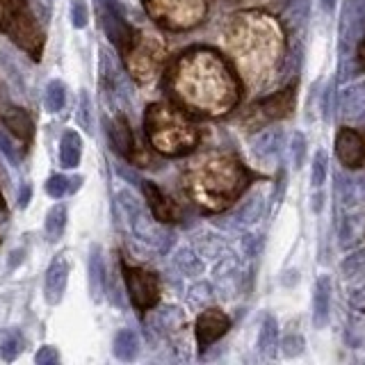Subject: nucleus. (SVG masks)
Returning <instances> with one entry per match:
<instances>
[{"label": "nucleus", "instance_id": "nucleus-1", "mask_svg": "<svg viewBox=\"0 0 365 365\" xmlns=\"http://www.w3.org/2000/svg\"><path fill=\"white\" fill-rule=\"evenodd\" d=\"M174 98L188 110L206 116H220L238 105L242 87L220 53L192 48L174 62L169 71Z\"/></svg>", "mask_w": 365, "mask_h": 365}, {"label": "nucleus", "instance_id": "nucleus-2", "mask_svg": "<svg viewBox=\"0 0 365 365\" xmlns=\"http://www.w3.org/2000/svg\"><path fill=\"white\" fill-rule=\"evenodd\" d=\"M231 60L249 89H258L274 78L283 62V28L265 12L235 14L224 37Z\"/></svg>", "mask_w": 365, "mask_h": 365}, {"label": "nucleus", "instance_id": "nucleus-3", "mask_svg": "<svg viewBox=\"0 0 365 365\" xmlns=\"http://www.w3.org/2000/svg\"><path fill=\"white\" fill-rule=\"evenodd\" d=\"M249 183V172L229 153H204L183 172V190L208 213L229 208Z\"/></svg>", "mask_w": 365, "mask_h": 365}, {"label": "nucleus", "instance_id": "nucleus-4", "mask_svg": "<svg viewBox=\"0 0 365 365\" xmlns=\"http://www.w3.org/2000/svg\"><path fill=\"white\" fill-rule=\"evenodd\" d=\"M144 128L151 146L169 158H181L197 149L201 133L188 114L172 103H153L146 107Z\"/></svg>", "mask_w": 365, "mask_h": 365}, {"label": "nucleus", "instance_id": "nucleus-5", "mask_svg": "<svg viewBox=\"0 0 365 365\" xmlns=\"http://www.w3.org/2000/svg\"><path fill=\"white\" fill-rule=\"evenodd\" d=\"M116 208L123 213V217L128 220L130 224V231H133V235L137 240H142V242L155 247L160 253H167L172 249L174 244V233L162 229L155 217L146 215L144 208L139 206V201L133 197L130 192H119V197H116Z\"/></svg>", "mask_w": 365, "mask_h": 365}, {"label": "nucleus", "instance_id": "nucleus-6", "mask_svg": "<svg viewBox=\"0 0 365 365\" xmlns=\"http://www.w3.org/2000/svg\"><path fill=\"white\" fill-rule=\"evenodd\" d=\"M144 7L158 26L174 33L197 28L208 14V0H144Z\"/></svg>", "mask_w": 365, "mask_h": 365}, {"label": "nucleus", "instance_id": "nucleus-7", "mask_svg": "<svg viewBox=\"0 0 365 365\" xmlns=\"http://www.w3.org/2000/svg\"><path fill=\"white\" fill-rule=\"evenodd\" d=\"M123 57H126L130 75L137 82H151L158 78L162 64H165V44L155 35L137 33L133 46H130Z\"/></svg>", "mask_w": 365, "mask_h": 365}, {"label": "nucleus", "instance_id": "nucleus-8", "mask_svg": "<svg viewBox=\"0 0 365 365\" xmlns=\"http://www.w3.org/2000/svg\"><path fill=\"white\" fill-rule=\"evenodd\" d=\"M123 281H126V290H128V297L133 301V306L137 310H151L160 299V283L155 274L146 269H139V267H130L123 262Z\"/></svg>", "mask_w": 365, "mask_h": 365}, {"label": "nucleus", "instance_id": "nucleus-9", "mask_svg": "<svg viewBox=\"0 0 365 365\" xmlns=\"http://www.w3.org/2000/svg\"><path fill=\"white\" fill-rule=\"evenodd\" d=\"M98 14H100V26H103L107 39L119 48L123 55L135 42V30L133 26L123 19L121 7L116 5V0H98Z\"/></svg>", "mask_w": 365, "mask_h": 365}, {"label": "nucleus", "instance_id": "nucleus-10", "mask_svg": "<svg viewBox=\"0 0 365 365\" xmlns=\"http://www.w3.org/2000/svg\"><path fill=\"white\" fill-rule=\"evenodd\" d=\"M5 28H7V35L12 37V42L17 44L19 48L26 51L30 57H33V60L42 57L44 37H42V33H39L37 23L33 21V17H30L28 12L19 10Z\"/></svg>", "mask_w": 365, "mask_h": 365}, {"label": "nucleus", "instance_id": "nucleus-11", "mask_svg": "<svg viewBox=\"0 0 365 365\" xmlns=\"http://www.w3.org/2000/svg\"><path fill=\"white\" fill-rule=\"evenodd\" d=\"M361 37H365V0H347L340 23V51L345 57Z\"/></svg>", "mask_w": 365, "mask_h": 365}, {"label": "nucleus", "instance_id": "nucleus-12", "mask_svg": "<svg viewBox=\"0 0 365 365\" xmlns=\"http://www.w3.org/2000/svg\"><path fill=\"white\" fill-rule=\"evenodd\" d=\"M231 329V320L226 313H222L220 308H208L197 317V343L199 347H208L217 343L222 336H226V331Z\"/></svg>", "mask_w": 365, "mask_h": 365}, {"label": "nucleus", "instance_id": "nucleus-13", "mask_svg": "<svg viewBox=\"0 0 365 365\" xmlns=\"http://www.w3.org/2000/svg\"><path fill=\"white\" fill-rule=\"evenodd\" d=\"M142 190H144L146 204H149V208H151V215L158 222H162V224H174V222H181L183 220L181 206H178L176 201L169 199L167 194L162 192L155 183L142 181Z\"/></svg>", "mask_w": 365, "mask_h": 365}, {"label": "nucleus", "instance_id": "nucleus-14", "mask_svg": "<svg viewBox=\"0 0 365 365\" xmlns=\"http://www.w3.org/2000/svg\"><path fill=\"white\" fill-rule=\"evenodd\" d=\"M336 155L347 169H359L365 162V139L354 128H340L336 135Z\"/></svg>", "mask_w": 365, "mask_h": 365}, {"label": "nucleus", "instance_id": "nucleus-15", "mask_svg": "<svg viewBox=\"0 0 365 365\" xmlns=\"http://www.w3.org/2000/svg\"><path fill=\"white\" fill-rule=\"evenodd\" d=\"M294 89H297V82L288 84V87L274 91V94L265 96L262 100H258L251 110L256 114H262L265 119H285V116H290L294 110Z\"/></svg>", "mask_w": 365, "mask_h": 365}, {"label": "nucleus", "instance_id": "nucleus-16", "mask_svg": "<svg viewBox=\"0 0 365 365\" xmlns=\"http://www.w3.org/2000/svg\"><path fill=\"white\" fill-rule=\"evenodd\" d=\"M107 137H110V144L112 149L121 155V158H126L133 162L135 158V135L133 130H130V123L126 116H114L110 121V126H107Z\"/></svg>", "mask_w": 365, "mask_h": 365}, {"label": "nucleus", "instance_id": "nucleus-17", "mask_svg": "<svg viewBox=\"0 0 365 365\" xmlns=\"http://www.w3.org/2000/svg\"><path fill=\"white\" fill-rule=\"evenodd\" d=\"M66 281H69V262L64 258H55L51 262L48 271H46V285H44V294L48 304H60L62 297H64L66 290Z\"/></svg>", "mask_w": 365, "mask_h": 365}, {"label": "nucleus", "instance_id": "nucleus-18", "mask_svg": "<svg viewBox=\"0 0 365 365\" xmlns=\"http://www.w3.org/2000/svg\"><path fill=\"white\" fill-rule=\"evenodd\" d=\"M331 278L329 276H320L315 281V290H313V324L315 329H324L329 324V315H331Z\"/></svg>", "mask_w": 365, "mask_h": 365}, {"label": "nucleus", "instance_id": "nucleus-19", "mask_svg": "<svg viewBox=\"0 0 365 365\" xmlns=\"http://www.w3.org/2000/svg\"><path fill=\"white\" fill-rule=\"evenodd\" d=\"M107 285V271H105V260H103V251L100 247H91L89 251V294L91 299L103 301V292Z\"/></svg>", "mask_w": 365, "mask_h": 365}, {"label": "nucleus", "instance_id": "nucleus-20", "mask_svg": "<svg viewBox=\"0 0 365 365\" xmlns=\"http://www.w3.org/2000/svg\"><path fill=\"white\" fill-rule=\"evenodd\" d=\"M3 126L26 144L33 139V133H35L33 119H30V114L26 110H21V107H7L3 112Z\"/></svg>", "mask_w": 365, "mask_h": 365}, {"label": "nucleus", "instance_id": "nucleus-21", "mask_svg": "<svg viewBox=\"0 0 365 365\" xmlns=\"http://www.w3.org/2000/svg\"><path fill=\"white\" fill-rule=\"evenodd\" d=\"M340 107H343V114L347 119L365 121V80L345 89L343 98H340Z\"/></svg>", "mask_w": 365, "mask_h": 365}, {"label": "nucleus", "instance_id": "nucleus-22", "mask_svg": "<svg viewBox=\"0 0 365 365\" xmlns=\"http://www.w3.org/2000/svg\"><path fill=\"white\" fill-rule=\"evenodd\" d=\"M80 155H82V139L75 130H66L62 135L60 142V162L64 169H75L80 165Z\"/></svg>", "mask_w": 365, "mask_h": 365}, {"label": "nucleus", "instance_id": "nucleus-23", "mask_svg": "<svg viewBox=\"0 0 365 365\" xmlns=\"http://www.w3.org/2000/svg\"><path fill=\"white\" fill-rule=\"evenodd\" d=\"M112 352L119 361H133L139 352V338L133 329H121L114 336Z\"/></svg>", "mask_w": 365, "mask_h": 365}, {"label": "nucleus", "instance_id": "nucleus-24", "mask_svg": "<svg viewBox=\"0 0 365 365\" xmlns=\"http://www.w3.org/2000/svg\"><path fill=\"white\" fill-rule=\"evenodd\" d=\"M281 144H283V130L281 128H269V130H262L253 137V151L262 155V158H271L281 151Z\"/></svg>", "mask_w": 365, "mask_h": 365}, {"label": "nucleus", "instance_id": "nucleus-25", "mask_svg": "<svg viewBox=\"0 0 365 365\" xmlns=\"http://www.w3.org/2000/svg\"><path fill=\"white\" fill-rule=\"evenodd\" d=\"M262 213H265V199L260 194H253L233 213V220L238 224H256L262 217Z\"/></svg>", "mask_w": 365, "mask_h": 365}, {"label": "nucleus", "instance_id": "nucleus-26", "mask_svg": "<svg viewBox=\"0 0 365 365\" xmlns=\"http://www.w3.org/2000/svg\"><path fill=\"white\" fill-rule=\"evenodd\" d=\"M308 0H288V5H285L283 10V17L281 23L285 30H297L306 23L308 19Z\"/></svg>", "mask_w": 365, "mask_h": 365}, {"label": "nucleus", "instance_id": "nucleus-27", "mask_svg": "<svg viewBox=\"0 0 365 365\" xmlns=\"http://www.w3.org/2000/svg\"><path fill=\"white\" fill-rule=\"evenodd\" d=\"M278 345V324L271 315H265L258 336V352L262 356H274V347Z\"/></svg>", "mask_w": 365, "mask_h": 365}, {"label": "nucleus", "instance_id": "nucleus-28", "mask_svg": "<svg viewBox=\"0 0 365 365\" xmlns=\"http://www.w3.org/2000/svg\"><path fill=\"white\" fill-rule=\"evenodd\" d=\"M64 229H66V208L53 206L48 215H46V235H48L51 242H57Z\"/></svg>", "mask_w": 365, "mask_h": 365}, {"label": "nucleus", "instance_id": "nucleus-29", "mask_svg": "<svg viewBox=\"0 0 365 365\" xmlns=\"http://www.w3.org/2000/svg\"><path fill=\"white\" fill-rule=\"evenodd\" d=\"M327 174H329V155L324 149L315 151L313 165H310V183L313 188H322L327 183Z\"/></svg>", "mask_w": 365, "mask_h": 365}, {"label": "nucleus", "instance_id": "nucleus-30", "mask_svg": "<svg viewBox=\"0 0 365 365\" xmlns=\"http://www.w3.org/2000/svg\"><path fill=\"white\" fill-rule=\"evenodd\" d=\"M66 103V87L64 82L53 80L46 87V110L48 112H60Z\"/></svg>", "mask_w": 365, "mask_h": 365}, {"label": "nucleus", "instance_id": "nucleus-31", "mask_svg": "<svg viewBox=\"0 0 365 365\" xmlns=\"http://www.w3.org/2000/svg\"><path fill=\"white\" fill-rule=\"evenodd\" d=\"M306 153H308V142H306V135L304 133H294L290 139V155H292V167L294 169H301L306 162Z\"/></svg>", "mask_w": 365, "mask_h": 365}, {"label": "nucleus", "instance_id": "nucleus-32", "mask_svg": "<svg viewBox=\"0 0 365 365\" xmlns=\"http://www.w3.org/2000/svg\"><path fill=\"white\" fill-rule=\"evenodd\" d=\"M176 267L183 271V274H199V271H204V262L199 260V256H194L192 251L183 249L178 251L176 256Z\"/></svg>", "mask_w": 365, "mask_h": 365}, {"label": "nucleus", "instance_id": "nucleus-33", "mask_svg": "<svg viewBox=\"0 0 365 365\" xmlns=\"http://www.w3.org/2000/svg\"><path fill=\"white\" fill-rule=\"evenodd\" d=\"M21 349H23V338L19 333H10V336L3 340V345H0V356H3V361L12 363L21 354Z\"/></svg>", "mask_w": 365, "mask_h": 365}, {"label": "nucleus", "instance_id": "nucleus-34", "mask_svg": "<svg viewBox=\"0 0 365 365\" xmlns=\"http://www.w3.org/2000/svg\"><path fill=\"white\" fill-rule=\"evenodd\" d=\"M281 347H283L285 356H299L301 352H304L306 340H304V336H299V333H288V336L281 340Z\"/></svg>", "mask_w": 365, "mask_h": 365}, {"label": "nucleus", "instance_id": "nucleus-35", "mask_svg": "<svg viewBox=\"0 0 365 365\" xmlns=\"http://www.w3.org/2000/svg\"><path fill=\"white\" fill-rule=\"evenodd\" d=\"M89 21V10L87 5H84V0H73L71 3V26L82 30L84 26H87Z\"/></svg>", "mask_w": 365, "mask_h": 365}, {"label": "nucleus", "instance_id": "nucleus-36", "mask_svg": "<svg viewBox=\"0 0 365 365\" xmlns=\"http://www.w3.org/2000/svg\"><path fill=\"white\" fill-rule=\"evenodd\" d=\"M46 192H48V197L53 199H62L69 192V178L60 176V174L51 176L48 183H46Z\"/></svg>", "mask_w": 365, "mask_h": 365}, {"label": "nucleus", "instance_id": "nucleus-37", "mask_svg": "<svg viewBox=\"0 0 365 365\" xmlns=\"http://www.w3.org/2000/svg\"><path fill=\"white\" fill-rule=\"evenodd\" d=\"M78 121L80 126L91 133V98L87 91H80V110H78Z\"/></svg>", "mask_w": 365, "mask_h": 365}, {"label": "nucleus", "instance_id": "nucleus-38", "mask_svg": "<svg viewBox=\"0 0 365 365\" xmlns=\"http://www.w3.org/2000/svg\"><path fill=\"white\" fill-rule=\"evenodd\" d=\"M333 105H336V82H329L327 89H324V100H322V114H324V121H331L333 119Z\"/></svg>", "mask_w": 365, "mask_h": 365}, {"label": "nucleus", "instance_id": "nucleus-39", "mask_svg": "<svg viewBox=\"0 0 365 365\" xmlns=\"http://www.w3.org/2000/svg\"><path fill=\"white\" fill-rule=\"evenodd\" d=\"M363 267H365V251L352 253V256H349V258H345V262H343V274H345V276H354V274H359Z\"/></svg>", "mask_w": 365, "mask_h": 365}, {"label": "nucleus", "instance_id": "nucleus-40", "mask_svg": "<svg viewBox=\"0 0 365 365\" xmlns=\"http://www.w3.org/2000/svg\"><path fill=\"white\" fill-rule=\"evenodd\" d=\"M0 151H3L7 158L14 162V165H17V162L21 160V153L17 151V146H14V142L10 139V135H7L3 128H0Z\"/></svg>", "mask_w": 365, "mask_h": 365}, {"label": "nucleus", "instance_id": "nucleus-41", "mask_svg": "<svg viewBox=\"0 0 365 365\" xmlns=\"http://www.w3.org/2000/svg\"><path fill=\"white\" fill-rule=\"evenodd\" d=\"M35 361H37V365H55V363L60 361V354H57L55 347L46 345V347H42V349L37 352Z\"/></svg>", "mask_w": 365, "mask_h": 365}, {"label": "nucleus", "instance_id": "nucleus-42", "mask_svg": "<svg viewBox=\"0 0 365 365\" xmlns=\"http://www.w3.org/2000/svg\"><path fill=\"white\" fill-rule=\"evenodd\" d=\"M14 14V0H0V26H7L5 21H12Z\"/></svg>", "mask_w": 365, "mask_h": 365}, {"label": "nucleus", "instance_id": "nucleus-43", "mask_svg": "<svg viewBox=\"0 0 365 365\" xmlns=\"http://www.w3.org/2000/svg\"><path fill=\"white\" fill-rule=\"evenodd\" d=\"M352 240H354V226H352V222L345 220L343 226H340V244L347 249V247L352 244Z\"/></svg>", "mask_w": 365, "mask_h": 365}, {"label": "nucleus", "instance_id": "nucleus-44", "mask_svg": "<svg viewBox=\"0 0 365 365\" xmlns=\"http://www.w3.org/2000/svg\"><path fill=\"white\" fill-rule=\"evenodd\" d=\"M33 5H35V10L39 12V17H42V21H44V23H48L53 0H33Z\"/></svg>", "mask_w": 365, "mask_h": 365}, {"label": "nucleus", "instance_id": "nucleus-45", "mask_svg": "<svg viewBox=\"0 0 365 365\" xmlns=\"http://www.w3.org/2000/svg\"><path fill=\"white\" fill-rule=\"evenodd\" d=\"M283 192H285V174L281 172V174H278V181H276L274 194H271V201H274V204H281V199H283Z\"/></svg>", "mask_w": 365, "mask_h": 365}, {"label": "nucleus", "instance_id": "nucleus-46", "mask_svg": "<svg viewBox=\"0 0 365 365\" xmlns=\"http://www.w3.org/2000/svg\"><path fill=\"white\" fill-rule=\"evenodd\" d=\"M322 208H324V194H322V192H317V194H313V197H310V211L320 215V213H322Z\"/></svg>", "mask_w": 365, "mask_h": 365}, {"label": "nucleus", "instance_id": "nucleus-47", "mask_svg": "<svg viewBox=\"0 0 365 365\" xmlns=\"http://www.w3.org/2000/svg\"><path fill=\"white\" fill-rule=\"evenodd\" d=\"M28 201H30V185H23V188H21V197H19V206L26 208Z\"/></svg>", "mask_w": 365, "mask_h": 365}, {"label": "nucleus", "instance_id": "nucleus-48", "mask_svg": "<svg viewBox=\"0 0 365 365\" xmlns=\"http://www.w3.org/2000/svg\"><path fill=\"white\" fill-rule=\"evenodd\" d=\"M320 10L324 14H333V10H336V0H320Z\"/></svg>", "mask_w": 365, "mask_h": 365}, {"label": "nucleus", "instance_id": "nucleus-49", "mask_svg": "<svg viewBox=\"0 0 365 365\" xmlns=\"http://www.w3.org/2000/svg\"><path fill=\"white\" fill-rule=\"evenodd\" d=\"M80 183H82V178H80V176L69 178V192H78V190H80Z\"/></svg>", "mask_w": 365, "mask_h": 365}, {"label": "nucleus", "instance_id": "nucleus-50", "mask_svg": "<svg viewBox=\"0 0 365 365\" xmlns=\"http://www.w3.org/2000/svg\"><path fill=\"white\" fill-rule=\"evenodd\" d=\"M17 260H19V262L23 260V249H19V251H14V253H12V260H10V267H17Z\"/></svg>", "mask_w": 365, "mask_h": 365}, {"label": "nucleus", "instance_id": "nucleus-51", "mask_svg": "<svg viewBox=\"0 0 365 365\" xmlns=\"http://www.w3.org/2000/svg\"><path fill=\"white\" fill-rule=\"evenodd\" d=\"M359 62H361V66H365V42L361 44V48H359Z\"/></svg>", "mask_w": 365, "mask_h": 365}, {"label": "nucleus", "instance_id": "nucleus-52", "mask_svg": "<svg viewBox=\"0 0 365 365\" xmlns=\"http://www.w3.org/2000/svg\"><path fill=\"white\" fill-rule=\"evenodd\" d=\"M0 211H5V199H3V192H0Z\"/></svg>", "mask_w": 365, "mask_h": 365}]
</instances>
